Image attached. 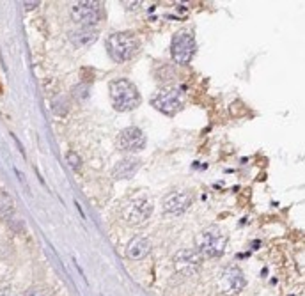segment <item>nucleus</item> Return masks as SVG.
I'll use <instances>...</instances> for the list:
<instances>
[{
	"label": "nucleus",
	"mask_w": 305,
	"mask_h": 296,
	"mask_svg": "<svg viewBox=\"0 0 305 296\" xmlns=\"http://www.w3.org/2000/svg\"><path fill=\"white\" fill-rule=\"evenodd\" d=\"M110 99H112L114 108L119 112H130L140 105V94L137 87L126 78L110 82Z\"/></svg>",
	"instance_id": "obj_1"
},
{
	"label": "nucleus",
	"mask_w": 305,
	"mask_h": 296,
	"mask_svg": "<svg viewBox=\"0 0 305 296\" xmlns=\"http://www.w3.org/2000/svg\"><path fill=\"white\" fill-rule=\"evenodd\" d=\"M138 50V39L130 32H115L108 37V52L117 62L130 61Z\"/></svg>",
	"instance_id": "obj_2"
},
{
	"label": "nucleus",
	"mask_w": 305,
	"mask_h": 296,
	"mask_svg": "<svg viewBox=\"0 0 305 296\" xmlns=\"http://www.w3.org/2000/svg\"><path fill=\"white\" fill-rule=\"evenodd\" d=\"M196 50H197L196 37H194L192 32H188V30H181V32H178L172 37L171 55L176 64H181V66L188 64L192 61V57L196 55Z\"/></svg>",
	"instance_id": "obj_3"
},
{
	"label": "nucleus",
	"mask_w": 305,
	"mask_h": 296,
	"mask_svg": "<svg viewBox=\"0 0 305 296\" xmlns=\"http://www.w3.org/2000/svg\"><path fill=\"white\" fill-rule=\"evenodd\" d=\"M227 238L218 227H207L199 236V252L206 257H218L224 254Z\"/></svg>",
	"instance_id": "obj_4"
},
{
	"label": "nucleus",
	"mask_w": 305,
	"mask_h": 296,
	"mask_svg": "<svg viewBox=\"0 0 305 296\" xmlns=\"http://www.w3.org/2000/svg\"><path fill=\"white\" fill-rule=\"evenodd\" d=\"M71 16L82 27H91L102 20V2L94 0H82L71 7Z\"/></svg>",
	"instance_id": "obj_5"
},
{
	"label": "nucleus",
	"mask_w": 305,
	"mask_h": 296,
	"mask_svg": "<svg viewBox=\"0 0 305 296\" xmlns=\"http://www.w3.org/2000/svg\"><path fill=\"white\" fill-rule=\"evenodd\" d=\"M153 106L165 115H176L183 106V99L178 89H162L153 98Z\"/></svg>",
	"instance_id": "obj_6"
},
{
	"label": "nucleus",
	"mask_w": 305,
	"mask_h": 296,
	"mask_svg": "<svg viewBox=\"0 0 305 296\" xmlns=\"http://www.w3.org/2000/svg\"><path fill=\"white\" fill-rule=\"evenodd\" d=\"M119 149L122 151H140L146 146V135L142 130H138L135 126H130L126 130H122L117 138Z\"/></svg>",
	"instance_id": "obj_7"
},
{
	"label": "nucleus",
	"mask_w": 305,
	"mask_h": 296,
	"mask_svg": "<svg viewBox=\"0 0 305 296\" xmlns=\"http://www.w3.org/2000/svg\"><path fill=\"white\" fill-rule=\"evenodd\" d=\"M151 213H153V204L149 200H133L124 211V218L131 225H138V223L146 222Z\"/></svg>",
	"instance_id": "obj_8"
},
{
	"label": "nucleus",
	"mask_w": 305,
	"mask_h": 296,
	"mask_svg": "<svg viewBox=\"0 0 305 296\" xmlns=\"http://www.w3.org/2000/svg\"><path fill=\"white\" fill-rule=\"evenodd\" d=\"M192 197L187 192H172L163 199V209L169 215H181L190 207Z\"/></svg>",
	"instance_id": "obj_9"
},
{
	"label": "nucleus",
	"mask_w": 305,
	"mask_h": 296,
	"mask_svg": "<svg viewBox=\"0 0 305 296\" xmlns=\"http://www.w3.org/2000/svg\"><path fill=\"white\" fill-rule=\"evenodd\" d=\"M98 39V32L91 27H82V29L71 30L69 32V41L73 43L77 48H87V46L94 45Z\"/></svg>",
	"instance_id": "obj_10"
},
{
	"label": "nucleus",
	"mask_w": 305,
	"mask_h": 296,
	"mask_svg": "<svg viewBox=\"0 0 305 296\" xmlns=\"http://www.w3.org/2000/svg\"><path fill=\"white\" fill-rule=\"evenodd\" d=\"M151 252V243H149V239L146 238H133L128 243L126 247V257L131 261H138V259H144V257L147 256Z\"/></svg>",
	"instance_id": "obj_11"
},
{
	"label": "nucleus",
	"mask_w": 305,
	"mask_h": 296,
	"mask_svg": "<svg viewBox=\"0 0 305 296\" xmlns=\"http://www.w3.org/2000/svg\"><path fill=\"white\" fill-rule=\"evenodd\" d=\"M140 160L138 158H124L114 167V178L115 179H130L137 174Z\"/></svg>",
	"instance_id": "obj_12"
},
{
	"label": "nucleus",
	"mask_w": 305,
	"mask_h": 296,
	"mask_svg": "<svg viewBox=\"0 0 305 296\" xmlns=\"http://www.w3.org/2000/svg\"><path fill=\"white\" fill-rule=\"evenodd\" d=\"M14 211H16V206H14L12 197L5 190H0V220H11Z\"/></svg>",
	"instance_id": "obj_13"
},
{
	"label": "nucleus",
	"mask_w": 305,
	"mask_h": 296,
	"mask_svg": "<svg viewBox=\"0 0 305 296\" xmlns=\"http://www.w3.org/2000/svg\"><path fill=\"white\" fill-rule=\"evenodd\" d=\"M225 279H227L232 291H241L245 288V277L238 268H229L227 272H225Z\"/></svg>",
	"instance_id": "obj_14"
},
{
	"label": "nucleus",
	"mask_w": 305,
	"mask_h": 296,
	"mask_svg": "<svg viewBox=\"0 0 305 296\" xmlns=\"http://www.w3.org/2000/svg\"><path fill=\"white\" fill-rule=\"evenodd\" d=\"M176 259L179 261V263H187V264H190V263H194V264H199L201 263V259H203V254H201L199 250H181L176 256Z\"/></svg>",
	"instance_id": "obj_15"
},
{
	"label": "nucleus",
	"mask_w": 305,
	"mask_h": 296,
	"mask_svg": "<svg viewBox=\"0 0 305 296\" xmlns=\"http://www.w3.org/2000/svg\"><path fill=\"white\" fill-rule=\"evenodd\" d=\"M52 110H53V114L59 115V117H62V115L68 114V110H69L68 98L62 96V94H59V96L52 101Z\"/></svg>",
	"instance_id": "obj_16"
},
{
	"label": "nucleus",
	"mask_w": 305,
	"mask_h": 296,
	"mask_svg": "<svg viewBox=\"0 0 305 296\" xmlns=\"http://www.w3.org/2000/svg\"><path fill=\"white\" fill-rule=\"evenodd\" d=\"M25 296H53L52 289L45 288V286H32L25 291Z\"/></svg>",
	"instance_id": "obj_17"
},
{
	"label": "nucleus",
	"mask_w": 305,
	"mask_h": 296,
	"mask_svg": "<svg viewBox=\"0 0 305 296\" xmlns=\"http://www.w3.org/2000/svg\"><path fill=\"white\" fill-rule=\"evenodd\" d=\"M66 160H68V163L71 167H73L75 171H77V169H80L82 167V160H80V156H78L77 153H75V151H69L68 154H66Z\"/></svg>",
	"instance_id": "obj_18"
},
{
	"label": "nucleus",
	"mask_w": 305,
	"mask_h": 296,
	"mask_svg": "<svg viewBox=\"0 0 305 296\" xmlns=\"http://www.w3.org/2000/svg\"><path fill=\"white\" fill-rule=\"evenodd\" d=\"M37 4H39V2H34V4L32 2H27V4H25V9H32V7H36Z\"/></svg>",
	"instance_id": "obj_19"
}]
</instances>
